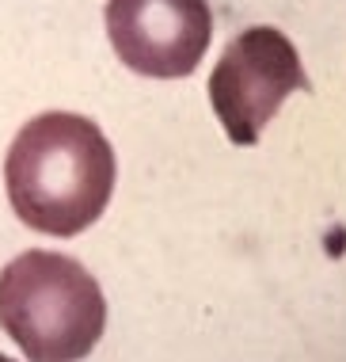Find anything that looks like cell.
Wrapping results in <instances>:
<instances>
[{
    "mask_svg": "<svg viewBox=\"0 0 346 362\" xmlns=\"http://www.w3.org/2000/svg\"><path fill=\"white\" fill-rule=\"evenodd\" d=\"M118 180V160L92 119L46 111L16 134L4 187L19 221L49 237H76L99 221Z\"/></svg>",
    "mask_w": 346,
    "mask_h": 362,
    "instance_id": "cell-1",
    "label": "cell"
},
{
    "mask_svg": "<svg viewBox=\"0 0 346 362\" xmlns=\"http://www.w3.org/2000/svg\"><path fill=\"white\" fill-rule=\"evenodd\" d=\"M0 328L27 362H80L107 328V301L84 263L35 248L0 271Z\"/></svg>",
    "mask_w": 346,
    "mask_h": 362,
    "instance_id": "cell-2",
    "label": "cell"
},
{
    "mask_svg": "<svg viewBox=\"0 0 346 362\" xmlns=\"http://www.w3.org/2000/svg\"><path fill=\"white\" fill-rule=\"evenodd\" d=\"M297 46L278 27H247L225 46L210 73V103L232 145H255L293 92H304Z\"/></svg>",
    "mask_w": 346,
    "mask_h": 362,
    "instance_id": "cell-3",
    "label": "cell"
},
{
    "mask_svg": "<svg viewBox=\"0 0 346 362\" xmlns=\"http://www.w3.org/2000/svg\"><path fill=\"white\" fill-rule=\"evenodd\" d=\"M107 35L133 73L175 81L210 50L213 16L205 0H107Z\"/></svg>",
    "mask_w": 346,
    "mask_h": 362,
    "instance_id": "cell-4",
    "label": "cell"
},
{
    "mask_svg": "<svg viewBox=\"0 0 346 362\" xmlns=\"http://www.w3.org/2000/svg\"><path fill=\"white\" fill-rule=\"evenodd\" d=\"M0 362H16V358H8V355H4V351H0Z\"/></svg>",
    "mask_w": 346,
    "mask_h": 362,
    "instance_id": "cell-5",
    "label": "cell"
}]
</instances>
